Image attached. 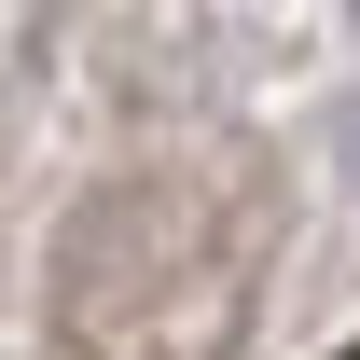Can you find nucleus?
Returning a JSON list of instances; mask_svg holds the SVG:
<instances>
[{
  "mask_svg": "<svg viewBox=\"0 0 360 360\" xmlns=\"http://www.w3.org/2000/svg\"><path fill=\"white\" fill-rule=\"evenodd\" d=\"M347 360H360V347H347Z\"/></svg>",
  "mask_w": 360,
  "mask_h": 360,
  "instance_id": "1",
  "label": "nucleus"
}]
</instances>
